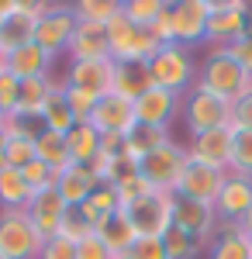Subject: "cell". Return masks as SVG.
<instances>
[{
  "label": "cell",
  "mask_w": 252,
  "mask_h": 259,
  "mask_svg": "<svg viewBox=\"0 0 252 259\" xmlns=\"http://www.w3.org/2000/svg\"><path fill=\"white\" fill-rule=\"evenodd\" d=\"M197 69H200V59L194 56V49L187 45H162L149 59V73H152V87L159 90H170V94H180L187 97L197 87Z\"/></svg>",
  "instance_id": "obj_1"
},
{
  "label": "cell",
  "mask_w": 252,
  "mask_h": 259,
  "mask_svg": "<svg viewBox=\"0 0 252 259\" xmlns=\"http://www.w3.org/2000/svg\"><path fill=\"white\" fill-rule=\"evenodd\" d=\"M197 87H204V90H211V94H218V97H225V100L235 104L242 94L252 90V76L232 59L228 49H207V52L200 56Z\"/></svg>",
  "instance_id": "obj_2"
},
{
  "label": "cell",
  "mask_w": 252,
  "mask_h": 259,
  "mask_svg": "<svg viewBox=\"0 0 252 259\" xmlns=\"http://www.w3.org/2000/svg\"><path fill=\"white\" fill-rule=\"evenodd\" d=\"M180 118L187 124L190 139L194 135H204V132H214V128H232V100L218 97V94L204 90V87H194L183 97Z\"/></svg>",
  "instance_id": "obj_3"
},
{
  "label": "cell",
  "mask_w": 252,
  "mask_h": 259,
  "mask_svg": "<svg viewBox=\"0 0 252 259\" xmlns=\"http://www.w3.org/2000/svg\"><path fill=\"white\" fill-rule=\"evenodd\" d=\"M187 159H190L187 145L170 139L166 145H159L155 152H149L138 162V177L145 180L152 190H159V194H176V183H180V173H183Z\"/></svg>",
  "instance_id": "obj_4"
},
{
  "label": "cell",
  "mask_w": 252,
  "mask_h": 259,
  "mask_svg": "<svg viewBox=\"0 0 252 259\" xmlns=\"http://www.w3.org/2000/svg\"><path fill=\"white\" fill-rule=\"evenodd\" d=\"M45 235L35 228L28 211H0V256L4 259H38Z\"/></svg>",
  "instance_id": "obj_5"
},
{
  "label": "cell",
  "mask_w": 252,
  "mask_h": 259,
  "mask_svg": "<svg viewBox=\"0 0 252 259\" xmlns=\"http://www.w3.org/2000/svg\"><path fill=\"white\" fill-rule=\"evenodd\" d=\"M107 38H111V59L114 62H149L162 49L152 38V31L149 28H135L132 21L124 18V11L107 24Z\"/></svg>",
  "instance_id": "obj_6"
},
{
  "label": "cell",
  "mask_w": 252,
  "mask_h": 259,
  "mask_svg": "<svg viewBox=\"0 0 252 259\" xmlns=\"http://www.w3.org/2000/svg\"><path fill=\"white\" fill-rule=\"evenodd\" d=\"M76 7L73 4H49V11L38 18V28H35V45L45 49L52 59H62L69 52V41L76 35Z\"/></svg>",
  "instance_id": "obj_7"
},
{
  "label": "cell",
  "mask_w": 252,
  "mask_h": 259,
  "mask_svg": "<svg viewBox=\"0 0 252 259\" xmlns=\"http://www.w3.org/2000/svg\"><path fill=\"white\" fill-rule=\"evenodd\" d=\"M211 7V18H207V49H228L232 41H238L245 35V18H249V7L245 0H207Z\"/></svg>",
  "instance_id": "obj_8"
},
{
  "label": "cell",
  "mask_w": 252,
  "mask_h": 259,
  "mask_svg": "<svg viewBox=\"0 0 252 259\" xmlns=\"http://www.w3.org/2000/svg\"><path fill=\"white\" fill-rule=\"evenodd\" d=\"M124 211V218L132 221V228H135L138 235H152V239H162L170 228H173V194H145L142 200L135 204H128V207H121Z\"/></svg>",
  "instance_id": "obj_9"
},
{
  "label": "cell",
  "mask_w": 252,
  "mask_h": 259,
  "mask_svg": "<svg viewBox=\"0 0 252 259\" xmlns=\"http://www.w3.org/2000/svg\"><path fill=\"white\" fill-rule=\"evenodd\" d=\"M45 11H49L45 0H21V7L14 14L0 18V56L35 41V28H38V18Z\"/></svg>",
  "instance_id": "obj_10"
},
{
  "label": "cell",
  "mask_w": 252,
  "mask_h": 259,
  "mask_svg": "<svg viewBox=\"0 0 252 259\" xmlns=\"http://www.w3.org/2000/svg\"><path fill=\"white\" fill-rule=\"evenodd\" d=\"M225 169H214L207 162H197L187 159L183 173H180V183H176V197H187V200H200V204H214L218 200V190L225 183Z\"/></svg>",
  "instance_id": "obj_11"
},
{
  "label": "cell",
  "mask_w": 252,
  "mask_h": 259,
  "mask_svg": "<svg viewBox=\"0 0 252 259\" xmlns=\"http://www.w3.org/2000/svg\"><path fill=\"white\" fill-rule=\"evenodd\" d=\"M249 211H252V177L228 169V177L218 190V200H214V214L221 225H238Z\"/></svg>",
  "instance_id": "obj_12"
},
{
  "label": "cell",
  "mask_w": 252,
  "mask_h": 259,
  "mask_svg": "<svg viewBox=\"0 0 252 259\" xmlns=\"http://www.w3.org/2000/svg\"><path fill=\"white\" fill-rule=\"evenodd\" d=\"M62 83L87 90L94 97H104V94H111V83H114V59H87V62L69 59L62 69Z\"/></svg>",
  "instance_id": "obj_13"
},
{
  "label": "cell",
  "mask_w": 252,
  "mask_h": 259,
  "mask_svg": "<svg viewBox=\"0 0 252 259\" xmlns=\"http://www.w3.org/2000/svg\"><path fill=\"white\" fill-rule=\"evenodd\" d=\"M207 18H211L207 0H176V4H173V35H176V45L197 49L200 41L207 38Z\"/></svg>",
  "instance_id": "obj_14"
},
{
  "label": "cell",
  "mask_w": 252,
  "mask_h": 259,
  "mask_svg": "<svg viewBox=\"0 0 252 259\" xmlns=\"http://www.w3.org/2000/svg\"><path fill=\"white\" fill-rule=\"evenodd\" d=\"M232 145H235V128H214V132L194 135L187 142V156L228 173L232 169Z\"/></svg>",
  "instance_id": "obj_15"
},
{
  "label": "cell",
  "mask_w": 252,
  "mask_h": 259,
  "mask_svg": "<svg viewBox=\"0 0 252 259\" xmlns=\"http://www.w3.org/2000/svg\"><path fill=\"white\" fill-rule=\"evenodd\" d=\"M173 225H180L183 232H190L204 245H211V239L218 235V214H214V204H200V200H187L173 194Z\"/></svg>",
  "instance_id": "obj_16"
},
{
  "label": "cell",
  "mask_w": 252,
  "mask_h": 259,
  "mask_svg": "<svg viewBox=\"0 0 252 259\" xmlns=\"http://www.w3.org/2000/svg\"><path fill=\"white\" fill-rule=\"evenodd\" d=\"M90 124L97 128L100 135H128L132 128H135V104L124 97H117V94H104L97 100V107H94V114H90Z\"/></svg>",
  "instance_id": "obj_17"
},
{
  "label": "cell",
  "mask_w": 252,
  "mask_h": 259,
  "mask_svg": "<svg viewBox=\"0 0 252 259\" xmlns=\"http://www.w3.org/2000/svg\"><path fill=\"white\" fill-rule=\"evenodd\" d=\"M183 111V97L180 94H170V90H145L142 97L135 100V121L138 124H152V128H170Z\"/></svg>",
  "instance_id": "obj_18"
},
{
  "label": "cell",
  "mask_w": 252,
  "mask_h": 259,
  "mask_svg": "<svg viewBox=\"0 0 252 259\" xmlns=\"http://www.w3.org/2000/svg\"><path fill=\"white\" fill-rule=\"evenodd\" d=\"M52 66H56V59H52L45 49H38L35 41H28V45H21V49H14V52L4 56V69H7L14 80H38V76H49Z\"/></svg>",
  "instance_id": "obj_19"
},
{
  "label": "cell",
  "mask_w": 252,
  "mask_h": 259,
  "mask_svg": "<svg viewBox=\"0 0 252 259\" xmlns=\"http://www.w3.org/2000/svg\"><path fill=\"white\" fill-rule=\"evenodd\" d=\"M66 211H69V204L59 197L56 187L38 190V194L31 197V204H28V218L35 221V228H38L45 239L59 235V225H62V218H66Z\"/></svg>",
  "instance_id": "obj_20"
},
{
  "label": "cell",
  "mask_w": 252,
  "mask_h": 259,
  "mask_svg": "<svg viewBox=\"0 0 252 259\" xmlns=\"http://www.w3.org/2000/svg\"><path fill=\"white\" fill-rule=\"evenodd\" d=\"M66 59H111V38H107V28L104 24H90V21H79L76 24V35L69 41V52Z\"/></svg>",
  "instance_id": "obj_21"
},
{
  "label": "cell",
  "mask_w": 252,
  "mask_h": 259,
  "mask_svg": "<svg viewBox=\"0 0 252 259\" xmlns=\"http://www.w3.org/2000/svg\"><path fill=\"white\" fill-rule=\"evenodd\" d=\"M97 187H100V183H97V177L90 173V166H76V162H69L66 169H59L56 190H59V197L66 200L69 207L87 204V197H90Z\"/></svg>",
  "instance_id": "obj_22"
},
{
  "label": "cell",
  "mask_w": 252,
  "mask_h": 259,
  "mask_svg": "<svg viewBox=\"0 0 252 259\" xmlns=\"http://www.w3.org/2000/svg\"><path fill=\"white\" fill-rule=\"evenodd\" d=\"M145 90H152V73H149V62H114V83H111V94L132 100L135 104Z\"/></svg>",
  "instance_id": "obj_23"
},
{
  "label": "cell",
  "mask_w": 252,
  "mask_h": 259,
  "mask_svg": "<svg viewBox=\"0 0 252 259\" xmlns=\"http://www.w3.org/2000/svg\"><path fill=\"white\" fill-rule=\"evenodd\" d=\"M97 239L111 249V256L114 259H121V256H128V249L135 245V239H138V232L132 228V221L124 218V211H114V214H107L104 221H97Z\"/></svg>",
  "instance_id": "obj_24"
},
{
  "label": "cell",
  "mask_w": 252,
  "mask_h": 259,
  "mask_svg": "<svg viewBox=\"0 0 252 259\" xmlns=\"http://www.w3.org/2000/svg\"><path fill=\"white\" fill-rule=\"evenodd\" d=\"M207 259H252L249 235L238 225H218V235L207 245Z\"/></svg>",
  "instance_id": "obj_25"
},
{
  "label": "cell",
  "mask_w": 252,
  "mask_h": 259,
  "mask_svg": "<svg viewBox=\"0 0 252 259\" xmlns=\"http://www.w3.org/2000/svg\"><path fill=\"white\" fill-rule=\"evenodd\" d=\"M31 197H35V190L28 187L24 173L0 166V211H28Z\"/></svg>",
  "instance_id": "obj_26"
},
{
  "label": "cell",
  "mask_w": 252,
  "mask_h": 259,
  "mask_svg": "<svg viewBox=\"0 0 252 259\" xmlns=\"http://www.w3.org/2000/svg\"><path fill=\"white\" fill-rule=\"evenodd\" d=\"M173 139V132L170 128H152V124H135L128 135H124V156L132 162H142L149 152H155L159 145H166V142Z\"/></svg>",
  "instance_id": "obj_27"
},
{
  "label": "cell",
  "mask_w": 252,
  "mask_h": 259,
  "mask_svg": "<svg viewBox=\"0 0 252 259\" xmlns=\"http://www.w3.org/2000/svg\"><path fill=\"white\" fill-rule=\"evenodd\" d=\"M66 149H69V162L90 166L100 152V132L90 121H79V124H73V132L66 135Z\"/></svg>",
  "instance_id": "obj_28"
},
{
  "label": "cell",
  "mask_w": 252,
  "mask_h": 259,
  "mask_svg": "<svg viewBox=\"0 0 252 259\" xmlns=\"http://www.w3.org/2000/svg\"><path fill=\"white\" fill-rule=\"evenodd\" d=\"M41 118H45V128H49V132H56V135H69V132H73V124H79V121L73 118V111H69V104H66L62 80H59L56 90L49 94L45 107H41Z\"/></svg>",
  "instance_id": "obj_29"
},
{
  "label": "cell",
  "mask_w": 252,
  "mask_h": 259,
  "mask_svg": "<svg viewBox=\"0 0 252 259\" xmlns=\"http://www.w3.org/2000/svg\"><path fill=\"white\" fill-rule=\"evenodd\" d=\"M62 76L49 73V76H38V80H21V94H18V111L21 114H41L49 94L56 90V83Z\"/></svg>",
  "instance_id": "obj_30"
},
{
  "label": "cell",
  "mask_w": 252,
  "mask_h": 259,
  "mask_svg": "<svg viewBox=\"0 0 252 259\" xmlns=\"http://www.w3.org/2000/svg\"><path fill=\"white\" fill-rule=\"evenodd\" d=\"M114 211H121V200H117V190L111 183H100L97 190L87 197V204H79V214L90 221L94 228H97V221H104L107 214H114Z\"/></svg>",
  "instance_id": "obj_31"
},
{
  "label": "cell",
  "mask_w": 252,
  "mask_h": 259,
  "mask_svg": "<svg viewBox=\"0 0 252 259\" xmlns=\"http://www.w3.org/2000/svg\"><path fill=\"white\" fill-rule=\"evenodd\" d=\"M162 245H166V256L170 259H197L200 252H207V245L190 235V232H183L180 225H173L166 235H162Z\"/></svg>",
  "instance_id": "obj_32"
},
{
  "label": "cell",
  "mask_w": 252,
  "mask_h": 259,
  "mask_svg": "<svg viewBox=\"0 0 252 259\" xmlns=\"http://www.w3.org/2000/svg\"><path fill=\"white\" fill-rule=\"evenodd\" d=\"M35 152H38L41 162H49L52 169H66L69 166V149H66V135H56V132H41L35 139Z\"/></svg>",
  "instance_id": "obj_33"
},
{
  "label": "cell",
  "mask_w": 252,
  "mask_h": 259,
  "mask_svg": "<svg viewBox=\"0 0 252 259\" xmlns=\"http://www.w3.org/2000/svg\"><path fill=\"white\" fill-rule=\"evenodd\" d=\"M121 4L124 0H76V18L79 21H90V24H111V21L121 14Z\"/></svg>",
  "instance_id": "obj_34"
},
{
  "label": "cell",
  "mask_w": 252,
  "mask_h": 259,
  "mask_svg": "<svg viewBox=\"0 0 252 259\" xmlns=\"http://www.w3.org/2000/svg\"><path fill=\"white\" fill-rule=\"evenodd\" d=\"M170 0H124V18L132 21L135 28H152V21L162 14V7H166Z\"/></svg>",
  "instance_id": "obj_35"
},
{
  "label": "cell",
  "mask_w": 252,
  "mask_h": 259,
  "mask_svg": "<svg viewBox=\"0 0 252 259\" xmlns=\"http://www.w3.org/2000/svg\"><path fill=\"white\" fill-rule=\"evenodd\" d=\"M4 128H7V135H21V139H31V142L38 139L41 132H49L41 114H21V111L7 114L4 118Z\"/></svg>",
  "instance_id": "obj_36"
},
{
  "label": "cell",
  "mask_w": 252,
  "mask_h": 259,
  "mask_svg": "<svg viewBox=\"0 0 252 259\" xmlns=\"http://www.w3.org/2000/svg\"><path fill=\"white\" fill-rule=\"evenodd\" d=\"M38 159L35 152V142L31 139H21V135H7V149H4V166L11 169H24L28 162Z\"/></svg>",
  "instance_id": "obj_37"
},
{
  "label": "cell",
  "mask_w": 252,
  "mask_h": 259,
  "mask_svg": "<svg viewBox=\"0 0 252 259\" xmlns=\"http://www.w3.org/2000/svg\"><path fill=\"white\" fill-rule=\"evenodd\" d=\"M232 173L252 177V132H235V145H232Z\"/></svg>",
  "instance_id": "obj_38"
},
{
  "label": "cell",
  "mask_w": 252,
  "mask_h": 259,
  "mask_svg": "<svg viewBox=\"0 0 252 259\" xmlns=\"http://www.w3.org/2000/svg\"><path fill=\"white\" fill-rule=\"evenodd\" d=\"M24 180H28V187L38 194V190H49V187H56V180H59V169H52L49 162H41V159H35V162H28L24 169Z\"/></svg>",
  "instance_id": "obj_39"
},
{
  "label": "cell",
  "mask_w": 252,
  "mask_h": 259,
  "mask_svg": "<svg viewBox=\"0 0 252 259\" xmlns=\"http://www.w3.org/2000/svg\"><path fill=\"white\" fill-rule=\"evenodd\" d=\"M59 235L69 239V242H83L87 235H94V225L79 214V207H69L66 218H62V225H59Z\"/></svg>",
  "instance_id": "obj_40"
},
{
  "label": "cell",
  "mask_w": 252,
  "mask_h": 259,
  "mask_svg": "<svg viewBox=\"0 0 252 259\" xmlns=\"http://www.w3.org/2000/svg\"><path fill=\"white\" fill-rule=\"evenodd\" d=\"M62 90H66V104H69L73 118L76 121H90V114H94V107H97L100 97L87 94V90H76V87H66V83H62Z\"/></svg>",
  "instance_id": "obj_41"
},
{
  "label": "cell",
  "mask_w": 252,
  "mask_h": 259,
  "mask_svg": "<svg viewBox=\"0 0 252 259\" xmlns=\"http://www.w3.org/2000/svg\"><path fill=\"white\" fill-rule=\"evenodd\" d=\"M114 190H117V200H121V207H128V204L142 200L145 194H152V187H149L145 180L138 177V173H132V177H124L121 183H114Z\"/></svg>",
  "instance_id": "obj_42"
},
{
  "label": "cell",
  "mask_w": 252,
  "mask_h": 259,
  "mask_svg": "<svg viewBox=\"0 0 252 259\" xmlns=\"http://www.w3.org/2000/svg\"><path fill=\"white\" fill-rule=\"evenodd\" d=\"M128 259H170V256H166V245H162V239L138 235L135 245L128 249Z\"/></svg>",
  "instance_id": "obj_43"
},
{
  "label": "cell",
  "mask_w": 252,
  "mask_h": 259,
  "mask_svg": "<svg viewBox=\"0 0 252 259\" xmlns=\"http://www.w3.org/2000/svg\"><path fill=\"white\" fill-rule=\"evenodd\" d=\"M18 94H21V80H14L7 69L0 73V111L4 114H14L18 111Z\"/></svg>",
  "instance_id": "obj_44"
},
{
  "label": "cell",
  "mask_w": 252,
  "mask_h": 259,
  "mask_svg": "<svg viewBox=\"0 0 252 259\" xmlns=\"http://www.w3.org/2000/svg\"><path fill=\"white\" fill-rule=\"evenodd\" d=\"M38 259H76V242L62 239V235H52V239H45Z\"/></svg>",
  "instance_id": "obj_45"
},
{
  "label": "cell",
  "mask_w": 252,
  "mask_h": 259,
  "mask_svg": "<svg viewBox=\"0 0 252 259\" xmlns=\"http://www.w3.org/2000/svg\"><path fill=\"white\" fill-rule=\"evenodd\" d=\"M149 31H152V38L159 41V45H173V41H176V35H173V4L162 7V14L152 21Z\"/></svg>",
  "instance_id": "obj_46"
},
{
  "label": "cell",
  "mask_w": 252,
  "mask_h": 259,
  "mask_svg": "<svg viewBox=\"0 0 252 259\" xmlns=\"http://www.w3.org/2000/svg\"><path fill=\"white\" fill-rule=\"evenodd\" d=\"M232 128L235 132H252V90L232 104Z\"/></svg>",
  "instance_id": "obj_47"
},
{
  "label": "cell",
  "mask_w": 252,
  "mask_h": 259,
  "mask_svg": "<svg viewBox=\"0 0 252 259\" xmlns=\"http://www.w3.org/2000/svg\"><path fill=\"white\" fill-rule=\"evenodd\" d=\"M76 259H114V256H111V249L94 232V235H87L83 242H76Z\"/></svg>",
  "instance_id": "obj_48"
},
{
  "label": "cell",
  "mask_w": 252,
  "mask_h": 259,
  "mask_svg": "<svg viewBox=\"0 0 252 259\" xmlns=\"http://www.w3.org/2000/svg\"><path fill=\"white\" fill-rule=\"evenodd\" d=\"M228 52H232V59L252 76V35H242L238 41H232V45H228Z\"/></svg>",
  "instance_id": "obj_49"
},
{
  "label": "cell",
  "mask_w": 252,
  "mask_h": 259,
  "mask_svg": "<svg viewBox=\"0 0 252 259\" xmlns=\"http://www.w3.org/2000/svg\"><path fill=\"white\" fill-rule=\"evenodd\" d=\"M4 149H7V128L0 124V166H4Z\"/></svg>",
  "instance_id": "obj_50"
},
{
  "label": "cell",
  "mask_w": 252,
  "mask_h": 259,
  "mask_svg": "<svg viewBox=\"0 0 252 259\" xmlns=\"http://www.w3.org/2000/svg\"><path fill=\"white\" fill-rule=\"evenodd\" d=\"M4 118H7V114H4V111H0V124H4Z\"/></svg>",
  "instance_id": "obj_51"
},
{
  "label": "cell",
  "mask_w": 252,
  "mask_h": 259,
  "mask_svg": "<svg viewBox=\"0 0 252 259\" xmlns=\"http://www.w3.org/2000/svg\"><path fill=\"white\" fill-rule=\"evenodd\" d=\"M0 73H4V56H0Z\"/></svg>",
  "instance_id": "obj_52"
},
{
  "label": "cell",
  "mask_w": 252,
  "mask_h": 259,
  "mask_svg": "<svg viewBox=\"0 0 252 259\" xmlns=\"http://www.w3.org/2000/svg\"><path fill=\"white\" fill-rule=\"evenodd\" d=\"M249 245H252V235H249Z\"/></svg>",
  "instance_id": "obj_53"
},
{
  "label": "cell",
  "mask_w": 252,
  "mask_h": 259,
  "mask_svg": "<svg viewBox=\"0 0 252 259\" xmlns=\"http://www.w3.org/2000/svg\"><path fill=\"white\" fill-rule=\"evenodd\" d=\"M121 259H128V256H121Z\"/></svg>",
  "instance_id": "obj_54"
},
{
  "label": "cell",
  "mask_w": 252,
  "mask_h": 259,
  "mask_svg": "<svg viewBox=\"0 0 252 259\" xmlns=\"http://www.w3.org/2000/svg\"><path fill=\"white\" fill-rule=\"evenodd\" d=\"M0 259H4V256H0Z\"/></svg>",
  "instance_id": "obj_55"
}]
</instances>
